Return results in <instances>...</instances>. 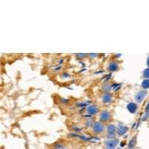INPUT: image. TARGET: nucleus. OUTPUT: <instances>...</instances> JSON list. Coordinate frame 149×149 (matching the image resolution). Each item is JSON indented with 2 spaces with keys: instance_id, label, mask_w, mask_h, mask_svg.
I'll return each mask as SVG.
<instances>
[{
  "instance_id": "7ed1b4c3",
  "label": "nucleus",
  "mask_w": 149,
  "mask_h": 149,
  "mask_svg": "<svg viewBox=\"0 0 149 149\" xmlns=\"http://www.w3.org/2000/svg\"><path fill=\"white\" fill-rule=\"evenodd\" d=\"M146 95H147V92L146 91H140L139 93H138L137 95H136V101L140 103L144 99Z\"/></svg>"
},
{
  "instance_id": "39448f33",
  "label": "nucleus",
  "mask_w": 149,
  "mask_h": 149,
  "mask_svg": "<svg viewBox=\"0 0 149 149\" xmlns=\"http://www.w3.org/2000/svg\"><path fill=\"white\" fill-rule=\"evenodd\" d=\"M118 143V140H113V141H108V142H105V144L107 145V149H113L115 146H116Z\"/></svg>"
},
{
  "instance_id": "f8f14e48",
  "label": "nucleus",
  "mask_w": 149,
  "mask_h": 149,
  "mask_svg": "<svg viewBox=\"0 0 149 149\" xmlns=\"http://www.w3.org/2000/svg\"><path fill=\"white\" fill-rule=\"evenodd\" d=\"M143 74H144V76L146 77V78H149V68L148 69H146V70H145Z\"/></svg>"
},
{
  "instance_id": "1a4fd4ad",
  "label": "nucleus",
  "mask_w": 149,
  "mask_h": 149,
  "mask_svg": "<svg viewBox=\"0 0 149 149\" xmlns=\"http://www.w3.org/2000/svg\"><path fill=\"white\" fill-rule=\"evenodd\" d=\"M128 130V128L127 127H120L118 130V134L119 135H123L124 134H125Z\"/></svg>"
},
{
  "instance_id": "dca6fc26",
  "label": "nucleus",
  "mask_w": 149,
  "mask_h": 149,
  "mask_svg": "<svg viewBox=\"0 0 149 149\" xmlns=\"http://www.w3.org/2000/svg\"><path fill=\"white\" fill-rule=\"evenodd\" d=\"M146 110H147V111H149V103L148 104L147 107H146Z\"/></svg>"
},
{
  "instance_id": "6e6552de",
  "label": "nucleus",
  "mask_w": 149,
  "mask_h": 149,
  "mask_svg": "<svg viewBox=\"0 0 149 149\" xmlns=\"http://www.w3.org/2000/svg\"><path fill=\"white\" fill-rule=\"evenodd\" d=\"M112 101V95L110 94H105L103 96V102L104 103H109Z\"/></svg>"
},
{
  "instance_id": "9b49d317",
  "label": "nucleus",
  "mask_w": 149,
  "mask_h": 149,
  "mask_svg": "<svg viewBox=\"0 0 149 149\" xmlns=\"http://www.w3.org/2000/svg\"><path fill=\"white\" fill-rule=\"evenodd\" d=\"M142 86L144 89L149 88V80L148 79L144 80V81H143V82H142Z\"/></svg>"
},
{
  "instance_id": "f03ea898",
  "label": "nucleus",
  "mask_w": 149,
  "mask_h": 149,
  "mask_svg": "<svg viewBox=\"0 0 149 149\" xmlns=\"http://www.w3.org/2000/svg\"><path fill=\"white\" fill-rule=\"evenodd\" d=\"M110 113L107 111H103L102 113L100 114V120L102 122H107L108 120H110Z\"/></svg>"
},
{
  "instance_id": "f3484780",
  "label": "nucleus",
  "mask_w": 149,
  "mask_h": 149,
  "mask_svg": "<svg viewBox=\"0 0 149 149\" xmlns=\"http://www.w3.org/2000/svg\"><path fill=\"white\" fill-rule=\"evenodd\" d=\"M147 63H148V66H149V58H148V61H147Z\"/></svg>"
},
{
  "instance_id": "4468645a",
  "label": "nucleus",
  "mask_w": 149,
  "mask_h": 149,
  "mask_svg": "<svg viewBox=\"0 0 149 149\" xmlns=\"http://www.w3.org/2000/svg\"><path fill=\"white\" fill-rule=\"evenodd\" d=\"M88 56H90V58H95L97 56V54H88Z\"/></svg>"
},
{
  "instance_id": "ddd939ff",
  "label": "nucleus",
  "mask_w": 149,
  "mask_h": 149,
  "mask_svg": "<svg viewBox=\"0 0 149 149\" xmlns=\"http://www.w3.org/2000/svg\"><path fill=\"white\" fill-rule=\"evenodd\" d=\"M76 56H78V58H84L86 56L85 54H76Z\"/></svg>"
},
{
  "instance_id": "20e7f679",
  "label": "nucleus",
  "mask_w": 149,
  "mask_h": 149,
  "mask_svg": "<svg viewBox=\"0 0 149 149\" xmlns=\"http://www.w3.org/2000/svg\"><path fill=\"white\" fill-rule=\"evenodd\" d=\"M127 108L130 113H135V112L136 111V110H137V105L135 103L131 102V103H129L128 104H127Z\"/></svg>"
},
{
  "instance_id": "0eeeda50",
  "label": "nucleus",
  "mask_w": 149,
  "mask_h": 149,
  "mask_svg": "<svg viewBox=\"0 0 149 149\" xmlns=\"http://www.w3.org/2000/svg\"><path fill=\"white\" fill-rule=\"evenodd\" d=\"M108 70H110V71H116V70H118V64H117L116 62H111V63L109 64V66H108Z\"/></svg>"
},
{
  "instance_id": "f257e3e1",
  "label": "nucleus",
  "mask_w": 149,
  "mask_h": 149,
  "mask_svg": "<svg viewBox=\"0 0 149 149\" xmlns=\"http://www.w3.org/2000/svg\"><path fill=\"white\" fill-rule=\"evenodd\" d=\"M93 130L95 131V133H101L102 131H103L104 130V127L103 124L101 123V122H95V123H94V125H93Z\"/></svg>"
},
{
  "instance_id": "9d476101",
  "label": "nucleus",
  "mask_w": 149,
  "mask_h": 149,
  "mask_svg": "<svg viewBox=\"0 0 149 149\" xmlns=\"http://www.w3.org/2000/svg\"><path fill=\"white\" fill-rule=\"evenodd\" d=\"M116 127L113 125H109L107 126V130H108L109 134H114V133H115L116 131Z\"/></svg>"
},
{
  "instance_id": "423d86ee",
  "label": "nucleus",
  "mask_w": 149,
  "mask_h": 149,
  "mask_svg": "<svg viewBox=\"0 0 149 149\" xmlns=\"http://www.w3.org/2000/svg\"><path fill=\"white\" fill-rule=\"evenodd\" d=\"M86 110H87V113H88L89 114L93 115V114L96 113L97 111H98V108H97V107L95 105H92V106L89 107Z\"/></svg>"
},
{
  "instance_id": "2eb2a0df",
  "label": "nucleus",
  "mask_w": 149,
  "mask_h": 149,
  "mask_svg": "<svg viewBox=\"0 0 149 149\" xmlns=\"http://www.w3.org/2000/svg\"><path fill=\"white\" fill-rule=\"evenodd\" d=\"M116 86H119V84H113V85H112V87L113 88V87H116Z\"/></svg>"
}]
</instances>
